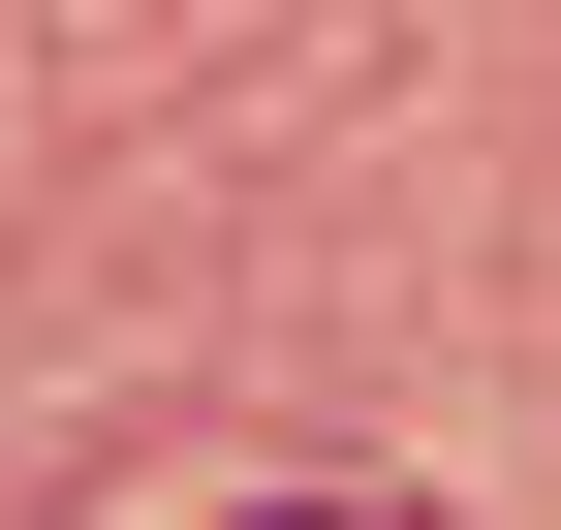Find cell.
Masks as SVG:
<instances>
[{
    "label": "cell",
    "mask_w": 561,
    "mask_h": 530,
    "mask_svg": "<svg viewBox=\"0 0 561 530\" xmlns=\"http://www.w3.org/2000/svg\"><path fill=\"white\" fill-rule=\"evenodd\" d=\"M280 530H405V499H280Z\"/></svg>",
    "instance_id": "6da1fadb"
}]
</instances>
